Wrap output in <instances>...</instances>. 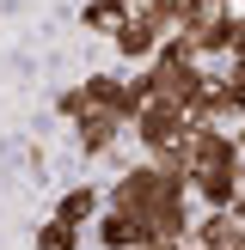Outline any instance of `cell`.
I'll return each instance as SVG.
<instances>
[{
    "label": "cell",
    "instance_id": "cell-1",
    "mask_svg": "<svg viewBox=\"0 0 245 250\" xmlns=\"http://www.w3.org/2000/svg\"><path fill=\"white\" fill-rule=\"evenodd\" d=\"M147 80H153V98H166V104H190V98L196 92H202V85H208V67H202V61H196V55H184V61H147Z\"/></svg>",
    "mask_w": 245,
    "mask_h": 250
},
{
    "label": "cell",
    "instance_id": "cell-2",
    "mask_svg": "<svg viewBox=\"0 0 245 250\" xmlns=\"http://www.w3.org/2000/svg\"><path fill=\"white\" fill-rule=\"evenodd\" d=\"M129 128H135V141H141V153H159V146H172V141L190 134V116H184L178 104H166V98H153V104L135 110Z\"/></svg>",
    "mask_w": 245,
    "mask_h": 250
},
{
    "label": "cell",
    "instance_id": "cell-3",
    "mask_svg": "<svg viewBox=\"0 0 245 250\" xmlns=\"http://www.w3.org/2000/svg\"><path fill=\"white\" fill-rule=\"evenodd\" d=\"M190 141V159H196V171H239V146H233V128H220V122H202V128H190L184 134Z\"/></svg>",
    "mask_w": 245,
    "mask_h": 250
},
{
    "label": "cell",
    "instance_id": "cell-4",
    "mask_svg": "<svg viewBox=\"0 0 245 250\" xmlns=\"http://www.w3.org/2000/svg\"><path fill=\"white\" fill-rule=\"evenodd\" d=\"M184 244H196V250H245V226L233 214H202V220H190V238Z\"/></svg>",
    "mask_w": 245,
    "mask_h": 250
},
{
    "label": "cell",
    "instance_id": "cell-5",
    "mask_svg": "<svg viewBox=\"0 0 245 250\" xmlns=\"http://www.w3.org/2000/svg\"><path fill=\"white\" fill-rule=\"evenodd\" d=\"M129 128V122L117 116V110H86L80 122H74V141H80V153H110V146H117V134Z\"/></svg>",
    "mask_w": 245,
    "mask_h": 250
},
{
    "label": "cell",
    "instance_id": "cell-6",
    "mask_svg": "<svg viewBox=\"0 0 245 250\" xmlns=\"http://www.w3.org/2000/svg\"><path fill=\"white\" fill-rule=\"evenodd\" d=\"M92 226H98V244H104V250H141L147 244V226L135 214H122V208H98Z\"/></svg>",
    "mask_w": 245,
    "mask_h": 250
},
{
    "label": "cell",
    "instance_id": "cell-7",
    "mask_svg": "<svg viewBox=\"0 0 245 250\" xmlns=\"http://www.w3.org/2000/svg\"><path fill=\"white\" fill-rule=\"evenodd\" d=\"M239 195V171H196L190 177V202H202V214H227Z\"/></svg>",
    "mask_w": 245,
    "mask_h": 250
},
{
    "label": "cell",
    "instance_id": "cell-8",
    "mask_svg": "<svg viewBox=\"0 0 245 250\" xmlns=\"http://www.w3.org/2000/svg\"><path fill=\"white\" fill-rule=\"evenodd\" d=\"M110 37H117V55H122V61H153V49H159V31H147L135 12H122Z\"/></svg>",
    "mask_w": 245,
    "mask_h": 250
},
{
    "label": "cell",
    "instance_id": "cell-9",
    "mask_svg": "<svg viewBox=\"0 0 245 250\" xmlns=\"http://www.w3.org/2000/svg\"><path fill=\"white\" fill-rule=\"evenodd\" d=\"M98 208H104V195H98L92 183H80V189H68V195L55 202V220H61V226H92Z\"/></svg>",
    "mask_w": 245,
    "mask_h": 250
},
{
    "label": "cell",
    "instance_id": "cell-10",
    "mask_svg": "<svg viewBox=\"0 0 245 250\" xmlns=\"http://www.w3.org/2000/svg\"><path fill=\"white\" fill-rule=\"evenodd\" d=\"M129 12L147 24V31H159V37H172V31L184 24V0H135Z\"/></svg>",
    "mask_w": 245,
    "mask_h": 250
},
{
    "label": "cell",
    "instance_id": "cell-11",
    "mask_svg": "<svg viewBox=\"0 0 245 250\" xmlns=\"http://www.w3.org/2000/svg\"><path fill=\"white\" fill-rule=\"evenodd\" d=\"M147 165H153L159 177H172V183H190V177H196L190 141H172V146H159V153H147Z\"/></svg>",
    "mask_w": 245,
    "mask_h": 250
},
{
    "label": "cell",
    "instance_id": "cell-12",
    "mask_svg": "<svg viewBox=\"0 0 245 250\" xmlns=\"http://www.w3.org/2000/svg\"><path fill=\"white\" fill-rule=\"evenodd\" d=\"M86 85V104H92V110H117V116H122V73H92V80H80ZM122 122H129V116H122Z\"/></svg>",
    "mask_w": 245,
    "mask_h": 250
},
{
    "label": "cell",
    "instance_id": "cell-13",
    "mask_svg": "<svg viewBox=\"0 0 245 250\" xmlns=\"http://www.w3.org/2000/svg\"><path fill=\"white\" fill-rule=\"evenodd\" d=\"M239 116H245V80L227 73V80H215V122H239Z\"/></svg>",
    "mask_w": 245,
    "mask_h": 250
},
{
    "label": "cell",
    "instance_id": "cell-14",
    "mask_svg": "<svg viewBox=\"0 0 245 250\" xmlns=\"http://www.w3.org/2000/svg\"><path fill=\"white\" fill-rule=\"evenodd\" d=\"M141 104H153V80H147V67H141V73H122V116L135 122Z\"/></svg>",
    "mask_w": 245,
    "mask_h": 250
},
{
    "label": "cell",
    "instance_id": "cell-15",
    "mask_svg": "<svg viewBox=\"0 0 245 250\" xmlns=\"http://www.w3.org/2000/svg\"><path fill=\"white\" fill-rule=\"evenodd\" d=\"M37 250H80V226H61V220L37 226Z\"/></svg>",
    "mask_w": 245,
    "mask_h": 250
},
{
    "label": "cell",
    "instance_id": "cell-16",
    "mask_svg": "<svg viewBox=\"0 0 245 250\" xmlns=\"http://www.w3.org/2000/svg\"><path fill=\"white\" fill-rule=\"evenodd\" d=\"M55 110H61V116H68V122H80L86 110H92V104H86V85H68V92L55 98Z\"/></svg>",
    "mask_w": 245,
    "mask_h": 250
},
{
    "label": "cell",
    "instance_id": "cell-17",
    "mask_svg": "<svg viewBox=\"0 0 245 250\" xmlns=\"http://www.w3.org/2000/svg\"><path fill=\"white\" fill-rule=\"evenodd\" d=\"M80 19H86V31H104V37L117 31V12H110V6H98V0H92V6L80 12Z\"/></svg>",
    "mask_w": 245,
    "mask_h": 250
},
{
    "label": "cell",
    "instance_id": "cell-18",
    "mask_svg": "<svg viewBox=\"0 0 245 250\" xmlns=\"http://www.w3.org/2000/svg\"><path fill=\"white\" fill-rule=\"evenodd\" d=\"M227 214H233V220L245 226V183H239V195H233V208H227Z\"/></svg>",
    "mask_w": 245,
    "mask_h": 250
},
{
    "label": "cell",
    "instance_id": "cell-19",
    "mask_svg": "<svg viewBox=\"0 0 245 250\" xmlns=\"http://www.w3.org/2000/svg\"><path fill=\"white\" fill-rule=\"evenodd\" d=\"M98 6H110V12H117V19H122V12H129L135 0H98Z\"/></svg>",
    "mask_w": 245,
    "mask_h": 250
},
{
    "label": "cell",
    "instance_id": "cell-20",
    "mask_svg": "<svg viewBox=\"0 0 245 250\" xmlns=\"http://www.w3.org/2000/svg\"><path fill=\"white\" fill-rule=\"evenodd\" d=\"M233 146H239V153H245V116H239V128H233Z\"/></svg>",
    "mask_w": 245,
    "mask_h": 250
},
{
    "label": "cell",
    "instance_id": "cell-21",
    "mask_svg": "<svg viewBox=\"0 0 245 250\" xmlns=\"http://www.w3.org/2000/svg\"><path fill=\"white\" fill-rule=\"evenodd\" d=\"M239 183H245V159H239Z\"/></svg>",
    "mask_w": 245,
    "mask_h": 250
},
{
    "label": "cell",
    "instance_id": "cell-22",
    "mask_svg": "<svg viewBox=\"0 0 245 250\" xmlns=\"http://www.w3.org/2000/svg\"><path fill=\"white\" fill-rule=\"evenodd\" d=\"M178 250H196V244H178Z\"/></svg>",
    "mask_w": 245,
    "mask_h": 250
}]
</instances>
